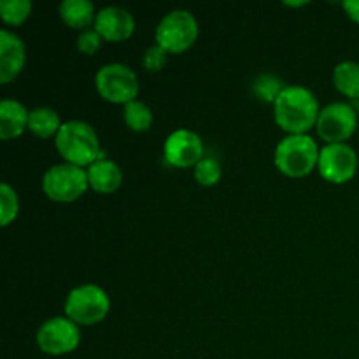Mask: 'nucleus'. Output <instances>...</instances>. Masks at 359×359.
I'll return each instance as SVG.
<instances>
[{
	"label": "nucleus",
	"instance_id": "obj_19",
	"mask_svg": "<svg viewBox=\"0 0 359 359\" xmlns=\"http://www.w3.org/2000/svg\"><path fill=\"white\" fill-rule=\"evenodd\" d=\"M123 119L132 132L144 133L153 126L154 116L149 105L142 100H133L123 105Z\"/></svg>",
	"mask_w": 359,
	"mask_h": 359
},
{
	"label": "nucleus",
	"instance_id": "obj_6",
	"mask_svg": "<svg viewBox=\"0 0 359 359\" xmlns=\"http://www.w3.org/2000/svg\"><path fill=\"white\" fill-rule=\"evenodd\" d=\"M90 188L86 168L72 163L53 165L42 177V191L56 203H70L79 200Z\"/></svg>",
	"mask_w": 359,
	"mask_h": 359
},
{
	"label": "nucleus",
	"instance_id": "obj_11",
	"mask_svg": "<svg viewBox=\"0 0 359 359\" xmlns=\"http://www.w3.org/2000/svg\"><path fill=\"white\" fill-rule=\"evenodd\" d=\"M163 156L175 168H189L203 158V142L193 130L179 128L165 139Z\"/></svg>",
	"mask_w": 359,
	"mask_h": 359
},
{
	"label": "nucleus",
	"instance_id": "obj_15",
	"mask_svg": "<svg viewBox=\"0 0 359 359\" xmlns=\"http://www.w3.org/2000/svg\"><path fill=\"white\" fill-rule=\"evenodd\" d=\"M30 111L14 98H4L0 102V139H18L28 128Z\"/></svg>",
	"mask_w": 359,
	"mask_h": 359
},
{
	"label": "nucleus",
	"instance_id": "obj_1",
	"mask_svg": "<svg viewBox=\"0 0 359 359\" xmlns=\"http://www.w3.org/2000/svg\"><path fill=\"white\" fill-rule=\"evenodd\" d=\"M319 112L321 107L314 91L302 84H287L273 104L277 126L287 135H304L316 128Z\"/></svg>",
	"mask_w": 359,
	"mask_h": 359
},
{
	"label": "nucleus",
	"instance_id": "obj_16",
	"mask_svg": "<svg viewBox=\"0 0 359 359\" xmlns=\"http://www.w3.org/2000/svg\"><path fill=\"white\" fill-rule=\"evenodd\" d=\"M60 18L70 28L83 32L95 25V6L90 0H63L60 4Z\"/></svg>",
	"mask_w": 359,
	"mask_h": 359
},
{
	"label": "nucleus",
	"instance_id": "obj_14",
	"mask_svg": "<svg viewBox=\"0 0 359 359\" xmlns=\"http://www.w3.org/2000/svg\"><path fill=\"white\" fill-rule=\"evenodd\" d=\"M88 182L93 191L102 193V195H111L118 191L123 184V172L116 161L100 158L93 165L86 168Z\"/></svg>",
	"mask_w": 359,
	"mask_h": 359
},
{
	"label": "nucleus",
	"instance_id": "obj_3",
	"mask_svg": "<svg viewBox=\"0 0 359 359\" xmlns=\"http://www.w3.org/2000/svg\"><path fill=\"white\" fill-rule=\"evenodd\" d=\"M318 142L309 133L286 135L273 151V163L280 174L300 179L312 174L319 161Z\"/></svg>",
	"mask_w": 359,
	"mask_h": 359
},
{
	"label": "nucleus",
	"instance_id": "obj_25",
	"mask_svg": "<svg viewBox=\"0 0 359 359\" xmlns=\"http://www.w3.org/2000/svg\"><path fill=\"white\" fill-rule=\"evenodd\" d=\"M102 41H104V39L100 37V34H98L95 28H88V30L79 32V37H77V49H79V53H83V55L91 56L102 48Z\"/></svg>",
	"mask_w": 359,
	"mask_h": 359
},
{
	"label": "nucleus",
	"instance_id": "obj_26",
	"mask_svg": "<svg viewBox=\"0 0 359 359\" xmlns=\"http://www.w3.org/2000/svg\"><path fill=\"white\" fill-rule=\"evenodd\" d=\"M342 7L346 11L347 18L359 25V0H346V2H342Z\"/></svg>",
	"mask_w": 359,
	"mask_h": 359
},
{
	"label": "nucleus",
	"instance_id": "obj_27",
	"mask_svg": "<svg viewBox=\"0 0 359 359\" xmlns=\"http://www.w3.org/2000/svg\"><path fill=\"white\" fill-rule=\"evenodd\" d=\"M286 6H290V7H298V6H307V2H286Z\"/></svg>",
	"mask_w": 359,
	"mask_h": 359
},
{
	"label": "nucleus",
	"instance_id": "obj_24",
	"mask_svg": "<svg viewBox=\"0 0 359 359\" xmlns=\"http://www.w3.org/2000/svg\"><path fill=\"white\" fill-rule=\"evenodd\" d=\"M168 62V53L161 46L153 44L146 49L142 58V65L147 72H160Z\"/></svg>",
	"mask_w": 359,
	"mask_h": 359
},
{
	"label": "nucleus",
	"instance_id": "obj_4",
	"mask_svg": "<svg viewBox=\"0 0 359 359\" xmlns=\"http://www.w3.org/2000/svg\"><path fill=\"white\" fill-rule=\"evenodd\" d=\"M65 316L79 326H95L107 318L111 298L97 284H83L67 294Z\"/></svg>",
	"mask_w": 359,
	"mask_h": 359
},
{
	"label": "nucleus",
	"instance_id": "obj_9",
	"mask_svg": "<svg viewBox=\"0 0 359 359\" xmlns=\"http://www.w3.org/2000/svg\"><path fill=\"white\" fill-rule=\"evenodd\" d=\"M37 347L48 356H65L79 347V325L70 321L67 316H58L42 323L35 335Z\"/></svg>",
	"mask_w": 359,
	"mask_h": 359
},
{
	"label": "nucleus",
	"instance_id": "obj_23",
	"mask_svg": "<svg viewBox=\"0 0 359 359\" xmlns=\"http://www.w3.org/2000/svg\"><path fill=\"white\" fill-rule=\"evenodd\" d=\"M193 175H195L196 182L200 186L210 188V186H216L221 181L223 170H221V165L217 160H214V158H202L195 165V168H193Z\"/></svg>",
	"mask_w": 359,
	"mask_h": 359
},
{
	"label": "nucleus",
	"instance_id": "obj_12",
	"mask_svg": "<svg viewBox=\"0 0 359 359\" xmlns=\"http://www.w3.org/2000/svg\"><path fill=\"white\" fill-rule=\"evenodd\" d=\"M93 28L104 41L123 42L132 37L135 32V20L130 11L118 6H109L98 11Z\"/></svg>",
	"mask_w": 359,
	"mask_h": 359
},
{
	"label": "nucleus",
	"instance_id": "obj_21",
	"mask_svg": "<svg viewBox=\"0 0 359 359\" xmlns=\"http://www.w3.org/2000/svg\"><path fill=\"white\" fill-rule=\"evenodd\" d=\"M30 0H0V18L9 27L23 25L32 14Z\"/></svg>",
	"mask_w": 359,
	"mask_h": 359
},
{
	"label": "nucleus",
	"instance_id": "obj_7",
	"mask_svg": "<svg viewBox=\"0 0 359 359\" xmlns=\"http://www.w3.org/2000/svg\"><path fill=\"white\" fill-rule=\"evenodd\" d=\"M95 88L105 102L126 105L137 100L139 77L125 63H107L95 74Z\"/></svg>",
	"mask_w": 359,
	"mask_h": 359
},
{
	"label": "nucleus",
	"instance_id": "obj_13",
	"mask_svg": "<svg viewBox=\"0 0 359 359\" xmlns=\"http://www.w3.org/2000/svg\"><path fill=\"white\" fill-rule=\"evenodd\" d=\"M27 63V48L20 35L11 30L0 32V83L16 79Z\"/></svg>",
	"mask_w": 359,
	"mask_h": 359
},
{
	"label": "nucleus",
	"instance_id": "obj_28",
	"mask_svg": "<svg viewBox=\"0 0 359 359\" xmlns=\"http://www.w3.org/2000/svg\"><path fill=\"white\" fill-rule=\"evenodd\" d=\"M358 119H359V104H358Z\"/></svg>",
	"mask_w": 359,
	"mask_h": 359
},
{
	"label": "nucleus",
	"instance_id": "obj_22",
	"mask_svg": "<svg viewBox=\"0 0 359 359\" xmlns=\"http://www.w3.org/2000/svg\"><path fill=\"white\" fill-rule=\"evenodd\" d=\"M20 214V198L16 189L7 182L0 184V223L2 226H9Z\"/></svg>",
	"mask_w": 359,
	"mask_h": 359
},
{
	"label": "nucleus",
	"instance_id": "obj_20",
	"mask_svg": "<svg viewBox=\"0 0 359 359\" xmlns=\"http://www.w3.org/2000/svg\"><path fill=\"white\" fill-rule=\"evenodd\" d=\"M287 84H284L283 79H279L273 74H259L255 81H252V93L256 95L259 102L265 104H276L277 97L283 93V90Z\"/></svg>",
	"mask_w": 359,
	"mask_h": 359
},
{
	"label": "nucleus",
	"instance_id": "obj_8",
	"mask_svg": "<svg viewBox=\"0 0 359 359\" xmlns=\"http://www.w3.org/2000/svg\"><path fill=\"white\" fill-rule=\"evenodd\" d=\"M359 125L358 109L346 102H333L319 112L316 132L326 144H346Z\"/></svg>",
	"mask_w": 359,
	"mask_h": 359
},
{
	"label": "nucleus",
	"instance_id": "obj_10",
	"mask_svg": "<svg viewBox=\"0 0 359 359\" xmlns=\"http://www.w3.org/2000/svg\"><path fill=\"white\" fill-rule=\"evenodd\" d=\"M358 154L349 144H326L319 151L318 170L332 184H346L358 172Z\"/></svg>",
	"mask_w": 359,
	"mask_h": 359
},
{
	"label": "nucleus",
	"instance_id": "obj_2",
	"mask_svg": "<svg viewBox=\"0 0 359 359\" xmlns=\"http://www.w3.org/2000/svg\"><path fill=\"white\" fill-rule=\"evenodd\" d=\"M55 146L65 163L77 165L81 168H88L104 158L97 132L90 123L81 119L63 123L58 135L55 137Z\"/></svg>",
	"mask_w": 359,
	"mask_h": 359
},
{
	"label": "nucleus",
	"instance_id": "obj_5",
	"mask_svg": "<svg viewBox=\"0 0 359 359\" xmlns=\"http://www.w3.org/2000/svg\"><path fill=\"white\" fill-rule=\"evenodd\" d=\"M198 21L195 14L186 9H175L165 14L154 30V41L168 55L184 53L198 39Z\"/></svg>",
	"mask_w": 359,
	"mask_h": 359
},
{
	"label": "nucleus",
	"instance_id": "obj_18",
	"mask_svg": "<svg viewBox=\"0 0 359 359\" xmlns=\"http://www.w3.org/2000/svg\"><path fill=\"white\" fill-rule=\"evenodd\" d=\"M333 86L344 97L359 100V63L351 60L340 62L333 69Z\"/></svg>",
	"mask_w": 359,
	"mask_h": 359
},
{
	"label": "nucleus",
	"instance_id": "obj_17",
	"mask_svg": "<svg viewBox=\"0 0 359 359\" xmlns=\"http://www.w3.org/2000/svg\"><path fill=\"white\" fill-rule=\"evenodd\" d=\"M62 119L58 112L51 107H35L30 111L28 118V130L39 139H51L58 135L62 128Z\"/></svg>",
	"mask_w": 359,
	"mask_h": 359
}]
</instances>
